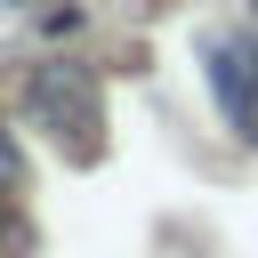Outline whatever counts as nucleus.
Segmentation results:
<instances>
[{
    "label": "nucleus",
    "instance_id": "1",
    "mask_svg": "<svg viewBox=\"0 0 258 258\" xmlns=\"http://www.w3.org/2000/svg\"><path fill=\"white\" fill-rule=\"evenodd\" d=\"M24 97H32L40 129H56V145L73 137V153H97V129H105V97H97L89 64H40Z\"/></svg>",
    "mask_w": 258,
    "mask_h": 258
},
{
    "label": "nucleus",
    "instance_id": "2",
    "mask_svg": "<svg viewBox=\"0 0 258 258\" xmlns=\"http://www.w3.org/2000/svg\"><path fill=\"white\" fill-rule=\"evenodd\" d=\"M210 89H218L226 121H234V129L258 145V40L218 32V40H210Z\"/></svg>",
    "mask_w": 258,
    "mask_h": 258
},
{
    "label": "nucleus",
    "instance_id": "3",
    "mask_svg": "<svg viewBox=\"0 0 258 258\" xmlns=\"http://www.w3.org/2000/svg\"><path fill=\"white\" fill-rule=\"evenodd\" d=\"M24 185V153H16V137L0 129V194H16Z\"/></svg>",
    "mask_w": 258,
    "mask_h": 258
},
{
    "label": "nucleus",
    "instance_id": "4",
    "mask_svg": "<svg viewBox=\"0 0 258 258\" xmlns=\"http://www.w3.org/2000/svg\"><path fill=\"white\" fill-rule=\"evenodd\" d=\"M250 8H258V0H250Z\"/></svg>",
    "mask_w": 258,
    "mask_h": 258
}]
</instances>
